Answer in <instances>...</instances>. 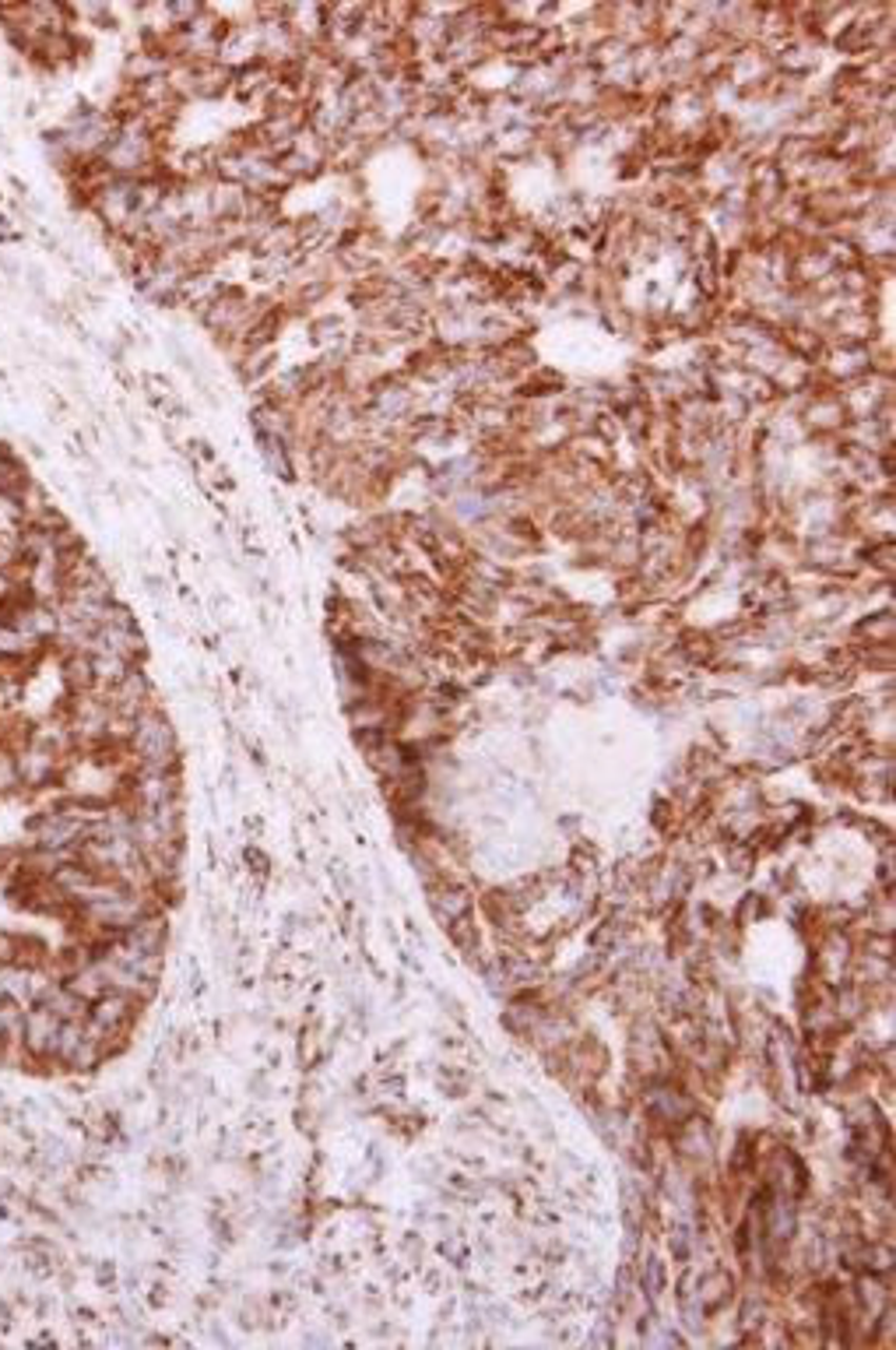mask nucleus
Here are the masks:
<instances>
[{
	"instance_id": "2",
	"label": "nucleus",
	"mask_w": 896,
	"mask_h": 1350,
	"mask_svg": "<svg viewBox=\"0 0 896 1350\" xmlns=\"http://www.w3.org/2000/svg\"><path fill=\"white\" fill-rule=\"evenodd\" d=\"M15 767H18V781H22V785L39 788V785H46V781L57 778L60 760H57L54 749H46V746H39V742L28 739V746L15 757Z\"/></svg>"
},
{
	"instance_id": "1",
	"label": "nucleus",
	"mask_w": 896,
	"mask_h": 1350,
	"mask_svg": "<svg viewBox=\"0 0 896 1350\" xmlns=\"http://www.w3.org/2000/svg\"><path fill=\"white\" fill-rule=\"evenodd\" d=\"M60 1030V1016L54 1009H46L43 1003L28 1006L25 1020H22V1045L28 1059H49V1048H54V1037Z\"/></svg>"
},
{
	"instance_id": "3",
	"label": "nucleus",
	"mask_w": 896,
	"mask_h": 1350,
	"mask_svg": "<svg viewBox=\"0 0 896 1350\" xmlns=\"http://www.w3.org/2000/svg\"><path fill=\"white\" fill-rule=\"evenodd\" d=\"M22 950H25V940L22 935H15V932H4L0 929V967H7V964H22ZM25 967V964H22Z\"/></svg>"
}]
</instances>
